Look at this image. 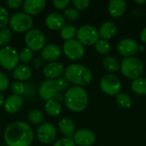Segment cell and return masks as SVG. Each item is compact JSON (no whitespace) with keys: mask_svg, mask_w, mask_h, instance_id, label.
Returning a JSON list of instances; mask_svg holds the SVG:
<instances>
[{"mask_svg":"<svg viewBox=\"0 0 146 146\" xmlns=\"http://www.w3.org/2000/svg\"><path fill=\"white\" fill-rule=\"evenodd\" d=\"M33 138L32 127L24 121L10 123L3 133V139L8 146H30Z\"/></svg>","mask_w":146,"mask_h":146,"instance_id":"1","label":"cell"},{"mask_svg":"<svg viewBox=\"0 0 146 146\" xmlns=\"http://www.w3.org/2000/svg\"><path fill=\"white\" fill-rule=\"evenodd\" d=\"M66 106L73 112H82L88 106V94L81 86H74L68 88L63 95Z\"/></svg>","mask_w":146,"mask_h":146,"instance_id":"2","label":"cell"},{"mask_svg":"<svg viewBox=\"0 0 146 146\" xmlns=\"http://www.w3.org/2000/svg\"><path fill=\"white\" fill-rule=\"evenodd\" d=\"M64 77L69 83L76 86H85L89 85L92 80V73L91 70L81 64H70L64 71Z\"/></svg>","mask_w":146,"mask_h":146,"instance_id":"3","label":"cell"},{"mask_svg":"<svg viewBox=\"0 0 146 146\" xmlns=\"http://www.w3.org/2000/svg\"><path fill=\"white\" fill-rule=\"evenodd\" d=\"M120 69L125 77L133 80L141 77L144 72V64L138 57H126L121 61Z\"/></svg>","mask_w":146,"mask_h":146,"instance_id":"4","label":"cell"},{"mask_svg":"<svg viewBox=\"0 0 146 146\" xmlns=\"http://www.w3.org/2000/svg\"><path fill=\"white\" fill-rule=\"evenodd\" d=\"M9 27L17 33H27L30 31L33 26V21L31 16L23 13L18 12L14 14L9 18Z\"/></svg>","mask_w":146,"mask_h":146,"instance_id":"5","label":"cell"},{"mask_svg":"<svg viewBox=\"0 0 146 146\" xmlns=\"http://www.w3.org/2000/svg\"><path fill=\"white\" fill-rule=\"evenodd\" d=\"M20 62L19 52L10 46H5L0 49V65L5 70H14Z\"/></svg>","mask_w":146,"mask_h":146,"instance_id":"6","label":"cell"},{"mask_svg":"<svg viewBox=\"0 0 146 146\" xmlns=\"http://www.w3.org/2000/svg\"><path fill=\"white\" fill-rule=\"evenodd\" d=\"M25 44L27 47L34 51L41 50L44 45L46 38L43 32L38 29H31L25 34Z\"/></svg>","mask_w":146,"mask_h":146,"instance_id":"7","label":"cell"},{"mask_svg":"<svg viewBox=\"0 0 146 146\" xmlns=\"http://www.w3.org/2000/svg\"><path fill=\"white\" fill-rule=\"evenodd\" d=\"M77 40L83 45L90 46L95 44L99 39L98 31L91 25H85L77 30Z\"/></svg>","mask_w":146,"mask_h":146,"instance_id":"8","label":"cell"},{"mask_svg":"<svg viewBox=\"0 0 146 146\" xmlns=\"http://www.w3.org/2000/svg\"><path fill=\"white\" fill-rule=\"evenodd\" d=\"M64 55L70 60L77 61L81 59L85 55V47L77 39L67 40L62 45Z\"/></svg>","mask_w":146,"mask_h":146,"instance_id":"9","label":"cell"},{"mask_svg":"<svg viewBox=\"0 0 146 146\" xmlns=\"http://www.w3.org/2000/svg\"><path fill=\"white\" fill-rule=\"evenodd\" d=\"M100 88L105 94L109 96H116L120 93L121 89V83L120 80L113 74H106L104 75L99 83Z\"/></svg>","mask_w":146,"mask_h":146,"instance_id":"10","label":"cell"},{"mask_svg":"<svg viewBox=\"0 0 146 146\" xmlns=\"http://www.w3.org/2000/svg\"><path fill=\"white\" fill-rule=\"evenodd\" d=\"M56 128L50 122L42 123L37 129V138L42 144L44 145L53 143L56 139Z\"/></svg>","mask_w":146,"mask_h":146,"instance_id":"11","label":"cell"},{"mask_svg":"<svg viewBox=\"0 0 146 146\" xmlns=\"http://www.w3.org/2000/svg\"><path fill=\"white\" fill-rule=\"evenodd\" d=\"M38 93L41 98H43L44 100L48 101V100L55 99L56 95L59 93V90L56 80H44L38 88Z\"/></svg>","mask_w":146,"mask_h":146,"instance_id":"12","label":"cell"},{"mask_svg":"<svg viewBox=\"0 0 146 146\" xmlns=\"http://www.w3.org/2000/svg\"><path fill=\"white\" fill-rule=\"evenodd\" d=\"M72 139L76 145L92 146L96 141V136L92 131L83 128L75 131Z\"/></svg>","mask_w":146,"mask_h":146,"instance_id":"13","label":"cell"},{"mask_svg":"<svg viewBox=\"0 0 146 146\" xmlns=\"http://www.w3.org/2000/svg\"><path fill=\"white\" fill-rule=\"evenodd\" d=\"M139 45L137 41L133 38H124L121 40L117 44L118 52L126 57H132L139 51Z\"/></svg>","mask_w":146,"mask_h":146,"instance_id":"14","label":"cell"},{"mask_svg":"<svg viewBox=\"0 0 146 146\" xmlns=\"http://www.w3.org/2000/svg\"><path fill=\"white\" fill-rule=\"evenodd\" d=\"M65 68L64 66L58 62H48L44 69L43 73L45 78L47 80H56L60 78L63 74H64Z\"/></svg>","mask_w":146,"mask_h":146,"instance_id":"15","label":"cell"},{"mask_svg":"<svg viewBox=\"0 0 146 146\" xmlns=\"http://www.w3.org/2000/svg\"><path fill=\"white\" fill-rule=\"evenodd\" d=\"M46 2L44 0H25L22 7L24 13L29 16L38 15L45 7Z\"/></svg>","mask_w":146,"mask_h":146,"instance_id":"16","label":"cell"},{"mask_svg":"<svg viewBox=\"0 0 146 146\" xmlns=\"http://www.w3.org/2000/svg\"><path fill=\"white\" fill-rule=\"evenodd\" d=\"M62 55L61 48L55 44H50L44 45L41 50V57L45 62H56Z\"/></svg>","mask_w":146,"mask_h":146,"instance_id":"17","label":"cell"},{"mask_svg":"<svg viewBox=\"0 0 146 146\" xmlns=\"http://www.w3.org/2000/svg\"><path fill=\"white\" fill-rule=\"evenodd\" d=\"M23 105V99L21 96L17 95H10L7 98H5V102L3 104L4 110L9 114H15L21 110Z\"/></svg>","mask_w":146,"mask_h":146,"instance_id":"18","label":"cell"},{"mask_svg":"<svg viewBox=\"0 0 146 146\" xmlns=\"http://www.w3.org/2000/svg\"><path fill=\"white\" fill-rule=\"evenodd\" d=\"M45 25L50 30H61L65 26V18L59 13H50L45 17Z\"/></svg>","mask_w":146,"mask_h":146,"instance_id":"19","label":"cell"},{"mask_svg":"<svg viewBox=\"0 0 146 146\" xmlns=\"http://www.w3.org/2000/svg\"><path fill=\"white\" fill-rule=\"evenodd\" d=\"M127 9V3L124 0H110L108 4L109 14L114 18L121 17Z\"/></svg>","mask_w":146,"mask_h":146,"instance_id":"20","label":"cell"},{"mask_svg":"<svg viewBox=\"0 0 146 146\" xmlns=\"http://www.w3.org/2000/svg\"><path fill=\"white\" fill-rule=\"evenodd\" d=\"M58 127L62 134L65 138L72 139L75 133V124L74 121L68 117H63L59 121Z\"/></svg>","mask_w":146,"mask_h":146,"instance_id":"21","label":"cell"},{"mask_svg":"<svg viewBox=\"0 0 146 146\" xmlns=\"http://www.w3.org/2000/svg\"><path fill=\"white\" fill-rule=\"evenodd\" d=\"M33 75V70L30 67L25 64L18 65L13 70V77L16 81H26L28 80Z\"/></svg>","mask_w":146,"mask_h":146,"instance_id":"22","label":"cell"},{"mask_svg":"<svg viewBox=\"0 0 146 146\" xmlns=\"http://www.w3.org/2000/svg\"><path fill=\"white\" fill-rule=\"evenodd\" d=\"M117 32V27L116 25L113 22L107 21L103 23L98 30V34L99 37H101L103 39L108 40L112 38Z\"/></svg>","mask_w":146,"mask_h":146,"instance_id":"23","label":"cell"},{"mask_svg":"<svg viewBox=\"0 0 146 146\" xmlns=\"http://www.w3.org/2000/svg\"><path fill=\"white\" fill-rule=\"evenodd\" d=\"M45 112L51 117L58 116L62 112V105L59 102L55 99L48 100L44 105Z\"/></svg>","mask_w":146,"mask_h":146,"instance_id":"24","label":"cell"},{"mask_svg":"<svg viewBox=\"0 0 146 146\" xmlns=\"http://www.w3.org/2000/svg\"><path fill=\"white\" fill-rule=\"evenodd\" d=\"M103 67L110 73H116L120 70V63L118 60L111 56H107L103 59Z\"/></svg>","mask_w":146,"mask_h":146,"instance_id":"25","label":"cell"},{"mask_svg":"<svg viewBox=\"0 0 146 146\" xmlns=\"http://www.w3.org/2000/svg\"><path fill=\"white\" fill-rule=\"evenodd\" d=\"M132 91L139 96L146 95V78L139 77L133 80L131 84Z\"/></svg>","mask_w":146,"mask_h":146,"instance_id":"26","label":"cell"},{"mask_svg":"<svg viewBox=\"0 0 146 146\" xmlns=\"http://www.w3.org/2000/svg\"><path fill=\"white\" fill-rule=\"evenodd\" d=\"M77 30L75 27L72 24H65V26L61 29V37L65 40H71L76 36Z\"/></svg>","mask_w":146,"mask_h":146,"instance_id":"27","label":"cell"},{"mask_svg":"<svg viewBox=\"0 0 146 146\" xmlns=\"http://www.w3.org/2000/svg\"><path fill=\"white\" fill-rule=\"evenodd\" d=\"M115 101L118 106H120L122 109H128L133 105L132 98L127 93H123V92L118 93L115 96Z\"/></svg>","mask_w":146,"mask_h":146,"instance_id":"28","label":"cell"},{"mask_svg":"<svg viewBox=\"0 0 146 146\" xmlns=\"http://www.w3.org/2000/svg\"><path fill=\"white\" fill-rule=\"evenodd\" d=\"M27 118L33 125H41L44 121V115L39 110H32L28 113Z\"/></svg>","mask_w":146,"mask_h":146,"instance_id":"29","label":"cell"},{"mask_svg":"<svg viewBox=\"0 0 146 146\" xmlns=\"http://www.w3.org/2000/svg\"><path fill=\"white\" fill-rule=\"evenodd\" d=\"M94 45H95L96 50L101 55L108 54L110 51V49H111L110 44L107 40L103 39V38H99Z\"/></svg>","mask_w":146,"mask_h":146,"instance_id":"30","label":"cell"},{"mask_svg":"<svg viewBox=\"0 0 146 146\" xmlns=\"http://www.w3.org/2000/svg\"><path fill=\"white\" fill-rule=\"evenodd\" d=\"M33 56H34V52L32 50L28 49L27 47L22 49L19 52V59L25 65L27 63L31 62L33 60Z\"/></svg>","mask_w":146,"mask_h":146,"instance_id":"31","label":"cell"},{"mask_svg":"<svg viewBox=\"0 0 146 146\" xmlns=\"http://www.w3.org/2000/svg\"><path fill=\"white\" fill-rule=\"evenodd\" d=\"M11 39V31L9 28H3L0 30V47L8 46V44Z\"/></svg>","mask_w":146,"mask_h":146,"instance_id":"32","label":"cell"},{"mask_svg":"<svg viewBox=\"0 0 146 146\" xmlns=\"http://www.w3.org/2000/svg\"><path fill=\"white\" fill-rule=\"evenodd\" d=\"M9 12L4 7L0 6V30L5 28L9 24Z\"/></svg>","mask_w":146,"mask_h":146,"instance_id":"33","label":"cell"},{"mask_svg":"<svg viewBox=\"0 0 146 146\" xmlns=\"http://www.w3.org/2000/svg\"><path fill=\"white\" fill-rule=\"evenodd\" d=\"M11 92L14 95L21 96L26 91V86L23 82L21 81H15L11 85Z\"/></svg>","mask_w":146,"mask_h":146,"instance_id":"34","label":"cell"},{"mask_svg":"<svg viewBox=\"0 0 146 146\" xmlns=\"http://www.w3.org/2000/svg\"><path fill=\"white\" fill-rule=\"evenodd\" d=\"M79 11L74 8H67L63 11V17L69 21H75L79 18Z\"/></svg>","mask_w":146,"mask_h":146,"instance_id":"35","label":"cell"},{"mask_svg":"<svg viewBox=\"0 0 146 146\" xmlns=\"http://www.w3.org/2000/svg\"><path fill=\"white\" fill-rule=\"evenodd\" d=\"M72 3L77 10H85L90 5L89 0H73Z\"/></svg>","mask_w":146,"mask_h":146,"instance_id":"36","label":"cell"},{"mask_svg":"<svg viewBox=\"0 0 146 146\" xmlns=\"http://www.w3.org/2000/svg\"><path fill=\"white\" fill-rule=\"evenodd\" d=\"M56 85H57V87H58L59 92L66 91L68 88L69 82H68V80L65 77H60V78H58L56 80Z\"/></svg>","mask_w":146,"mask_h":146,"instance_id":"37","label":"cell"},{"mask_svg":"<svg viewBox=\"0 0 146 146\" xmlns=\"http://www.w3.org/2000/svg\"><path fill=\"white\" fill-rule=\"evenodd\" d=\"M9 86V78L5 74L0 71V92L5 91Z\"/></svg>","mask_w":146,"mask_h":146,"instance_id":"38","label":"cell"},{"mask_svg":"<svg viewBox=\"0 0 146 146\" xmlns=\"http://www.w3.org/2000/svg\"><path fill=\"white\" fill-rule=\"evenodd\" d=\"M52 146H77L74 140L72 139L69 138H62L58 139L57 141L55 142V144H53Z\"/></svg>","mask_w":146,"mask_h":146,"instance_id":"39","label":"cell"},{"mask_svg":"<svg viewBox=\"0 0 146 146\" xmlns=\"http://www.w3.org/2000/svg\"><path fill=\"white\" fill-rule=\"evenodd\" d=\"M53 5L58 9H66L69 4L68 0H53Z\"/></svg>","mask_w":146,"mask_h":146,"instance_id":"40","label":"cell"},{"mask_svg":"<svg viewBox=\"0 0 146 146\" xmlns=\"http://www.w3.org/2000/svg\"><path fill=\"white\" fill-rule=\"evenodd\" d=\"M6 4L11 9H17L23 4V2L21 0H7Z\"/></svg>","mask_w":146,"mask_h":146,"instance_id":"41","label":"cell"},{"mask_svg":"<svg viewBox=\"0 0 146 146\" xmlns=\"http://www.w3.org/2000/svg\"><path fill=\"white\" fill-rule=\"evenodd\" d=\"M33 67L35 68H38L43 65V61L40 58H36V59H34V61L33 62Z\"/></svg>","mask_w":146,"mask_h":146,"instance_id":"42","label":"cell"},{"mask_svg":"<svg viewBox=\"0 0 146 146\" xmlns=\"http://www.w3.org/2000/svg\"><path fill=\"white\" fill-rule=\"evenodd\" d=\"M140 38L144 43L146 44V27L142 30V32L140 33Z\"/></svg>","mask_w":146,"mask_h":146,"instance_id":"43","label":"cell"},{"mask_svg":"<svg viewBox=\"0 0 146 146\" xmlns=\"http://www.w3.org/2000/svg\"><path fill=\"white\" fill-rule=\"evenodd\" d=\"M4 102H5V98H4V95H3L2 92H0V107L3 105Z\"/></svg>","mask_w":146,"mask_h":146,"instance_id":"44","label":"cell"},{"mask_svg":"<svg viewBox=\"0 0 146 146\" xmlns=\"http://www.w3.org/2000/svg\"><path fill=\"white\" fill-rule=\"evenodd\" d=\"M136 3H138V4H145L146 3V0H144V1H139V0H135L134 1Z\"/></svg>","mask_w":146,"mask_h":146,"instance_id":"45","label":"cell"}]
</instances>
